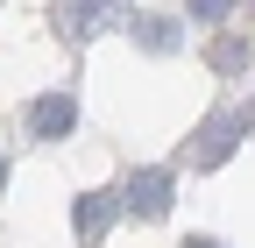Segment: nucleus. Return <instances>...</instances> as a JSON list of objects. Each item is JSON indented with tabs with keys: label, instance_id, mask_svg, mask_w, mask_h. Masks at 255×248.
Segmentation results:
<instances>
[{
	"label": "nucleus",
	"instance_id": "3",
	"mask_svg": "<svg viewBox=\"0 0 255 248\" xmlns=\"http://www.w3.org/2000/svg\"><path fill=\"white\" fill-rule=\"evenodd\" d=\"M128 14H135V0H57L50 7L64 43H92V36H107V28H128Z\"/></svg>",
	"mask_w": 255,
	"mask_h": 248
},
{
	"label": "nucleus",
	"instance_id": "4",
	"mask_svg": "<svg viewBox=\"0 0 255 248\" xmlns=\"http://www.w3.org/2000/svg\"><path fill=\"white\" fill-rule=\"evenodd\" d=\"M28 142H71L78 135V92H43V100H28Z\"/></svg>",
	"mask_w": 255,
	"mask_h": 248
},
{
	"label": "nucleus",
	"instance_id": "2",
	"mask_svg": "<svg viewBox=\"0 0 255 248\" xmlns=\"http://www.w3.org/2000/svg\"><path fill=\"white\" fill-rule=\"evenodd\" d=\"M241 142H248V128H241V107H213L199 128H191V142H184V163H191V170H220V163H227Z\"/></svg>",
	"mask_w": 255,
	"mask_h": 248
},
{
	"label": "nucleus",
	"instance_id": "7",
	"mask_svg": "<svg viewBox=\"0 0 255 248\" xmlns=\"http://www.w3.org/2000/svg\"><path fill=\"white\" fill-rule=\"evenodd\" d=\"M206 64H213V78H248V64H255V36H241V28H213Z\"/></svg>",
	"mask_w": 255,
	"mask_h": 248
},
{
	"label": "nucleus",
	"instance_id": "5",
	"mask_svg": "<svg viewBox=\"0 0 255 248\" xmlns=\"http://www.w3.org/2000/svg\"><path fill=\"white\" fill-rule=\"evenodd\" d=\"M114 220H121V192H78V199H71V234H78V248H100Z\"/></svg>",
	"mask_w": 255,
	"mask_h": 248
},
{
	"label": "nucleus",
	"instance_id": "11",
	"mask_svg": "<svg viewBox=\"0 0 255 248\" xmlns=\"http://www.w3.org/2000/svg\"><path fill=\"white\" fill-rule=\"evenodd\" d=\"M0 192H7V156H0Z\"/></svg>",
	"mask_w": 255,
	"mask_h": 248
},
{
	"label": "nucleus",
	"instance_id": "10",
	"mask_svg": "<svg viewBox=\"0 0 255 248\" xmlns=\"http://www.w3.org/2000/svg\"><path fill=\"white\" fill-rule=\"evenodd\" d=\"M241 128H248V142H255V107H241Z\"/></svg>",
	"mask_w": 255,
	"mask_h": 248
},
{
	"label": "nucleus",
	"instance_id": "8",
	"mask_svg": "<svg viewBox=\"0 0 255 248\" xmlns=\"http://www.w3.org/2000/svg\"><path fill=\"white\" fill-rule=\"evenodd\" d=\"M227 14H234V0H184V21L191 28H220Z\"/></svg>",
	"mask_w": 255,
	"mask_h": 248
},
{
	"label": "nucleus",
	"instance_id": "9",
	"mask_svg": "<svg viewBox=\"0 0 255 248\" xmlns=\"http://www.w3.org/2000/svg\"><path fill=\"white\" fill-rule=\"evenodd\" d=\"M177 248H227V241H220V234H184Z\"/></svg>",
	"mask_w": 255,
	"mask_h": 248
},
{
	"label": "nucleus",
	"instance_id": "12",
	"mask_svg": "<svg viewBox=\"0 0 255 248\" xmlns=\"http://www.w3.org/2000/svg\"><path fill=\"white\" fill-rule=\"evenodd\" d=\"M248 7H255V0H248Z\"/></svg>",
	"mask_w": 255,
	"mask_h": 248
},
{
	"label": "nucleus",
	"instance_id": "1",
	"mask_svg": "<svg viewBox=\"0 0 255 248\" xmlns=\"http://www.w3.org/2000/svg\"><path fill=\"white\" fill-rule=\"evenodd\" d=\"M170 206H177V170H170V163L128 170V184H121V220L156 227V220H170Z\"/></svg>",
	"mask_w": 255,
	"mask_h": 248
},
{
	"label": "nucleus",
	"instance_id": "6",
	"mask_svg": "<svg viewBox=\"0 0 255 248\" xmlns=\"http://www.w3.org/2000/svg\"><path fill=\"white\" fill-rule=\"evenodd\" d=\"M128 43H135L142 57H177L184 50V28H177V14L142 7V14H128Z\"/></svg>",
	"mask_w": 255,
	"mask_h": 248
}]
</instances>
